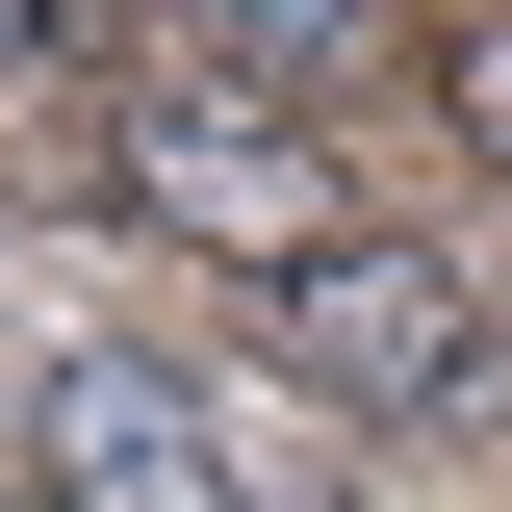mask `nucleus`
Instances as JSON below:
<instances>
[{
    "label": "nucleus",
    "mask_w": 512,
    "mask_h": 512,
    "mask_svg": "<svg viewBox=\"0 0 512 512\" xmlns=\"http://www.w3.org/2000/svg\"><path fill=\"white\" fill-rule=\"evenodd\" d=\"M103 52V0H0V77H77Z\"/></svg>",
    "instance_id": "nucleus-6"
},
{
    "label": "nucleus",
    "mask_w": 512,
    "mask_h": 512,
    "mask_svg": "<svg viewBox=\"0 0 512 512\" xmlns=\"http://www.w3.org/2000/svg\"><path fill=\"white\" fill-rule=\"evenodd\" d=\"M26 436H52V512H256L231 487V410H205L180 359H128V333H77Z\"/></svg>",
    "instance_id": "nucleus-3"
},
{
    "label": "nucleus",
    "mask_w": 512,
    "mask_h": 512,
    "mask_svg": "<svg viewBox=\"0 0 512 512\" xmlns=\"http://www.w3.org/2000/svg\"><path fill=\"white\" fill-rule=\"evenodd\" d=\"M436 103H461V154L512 180V0H461V26H436Z\"/></svg>",
    "instance_id": "nucleus-5"
},
{
    "label": "nucleus",
    "mask_w": 512,
    "mask_h": 512,
    "mask_svg": "<svg viewBox=\"0 0 512 512\" xmlns=\"http://www.w3.org/2000/svg\"><path fill=\"white\" fill-rule=\"evenodd\" d=\"M282 359H308L359 436H436V410H487V282H461V256H410V231H359V256H308V282H282Z\"/></svg>",
    "instance_id": "nucleus-2"
},
{
    "label": "nucleus",
    "mask_w": 512,
    "mask_h": 512,
    "mask_svg": "<svg viewBox=\"0 0 512 512\" xmlns=\"http://www.w3.org/2000/svg\"><path fill=\"white\" fill-rule=\"evenodd\" d=\"M205 26H231V77H256V103H308V77L359 52V0H205Z\"/></svg>",
    "instance_id": "nucleus-4"
},
{
    "label": "nucleus",
    "mask_w": 512,
    "mask_h": 512,
    "mask_svg": "<svg viewBox=\"0 0 512 512\" xmlns=\"http://www.w3.org/2000/svg\"><path fill=\"white\" fill-rule=\"evenodd\" d=\"M0 512H52V487H0Z\"/></svg>",
    "instance_id": "nucleus-7"
},
{
    "label": "nucleus",
    "mask_w": 512,
    "mask_h": 512,
    "mask_svg": "<svg viewBox=\"0 0 512 512\" xmlns=\"http://www.w3.org/2000/svg\"><path fill=\"white\" fill-rule=\"evenodd\" d=\"M103 205H128V231H180V256H231V282H308V256H359L333 128H308V103H256V77H128Z\"/></svg>",
    "instance_id": "nucleus-1"
}]
</instances>
